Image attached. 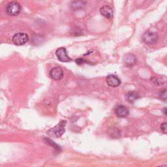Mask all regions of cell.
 <instances>
[{
	"instance_id": "6da1fadb",
	"label": "cell",
	"mask_w": 167,
	"mask_h": 167,
	"mask_svg": "<svg viewBox=\"0 0 167 167\" xmlns=\"http://www.w3.org/2000/svg\"><path fill=\"white\" fill-rule=\"evenodd\" d=\"M29 35L25 33H18L12 37V41L13 43L17 46H22L29 41Z\"/></svg>"
},
{
	"instance_id": "7a4b0ae2",
	"label": "cell",
	"mask_w": 167,
	"mask_h": 167,
	"mask_svg": "<svg viewBox=\"0 0 167 167\" xmlns=\"http://www.w3.org/2000/svg\"><path fill=\"white\" fill-rule=\"evenodd\" d=\"M21 9H22V8H21L20 5L16 1L9 3L6 7L7 13L10 16H17L18 15H19Z\"/></svg>"
},
{
	"instance_id": "3957f363",
	"label": "cell",
	"mask_w": 167,
	"mask_h": 167,
	"mask_svg": "<svg viewBox=\"0 0 167 167\" xmlns=\"http://www.w3.org/2000/svg\"><path fill=\"white\" fill-rule=\"evenodd\" d=\"M66 121H62L58 124V125L54 127V128L50 131V132H52V134L54 135L55 138H59L62 137V135L64 134L65 131V125Z\"/></svg>"
},
{
	"instance_id": "277c9868",
	"label": "cell",
	"mask_w": 167,
	"mask_h": 167,
	"mask_svg": "<svg viewBox=\"0 0 167 167\" xmlns=\"http://www.w3.org/2000/svg\"><path fill=\"white\" fill-rule=\"evenodd\" d=\"M157 34L152 31H147L142 36V41L146 44H152L157 41Z\"/></svg>"
},
{
	"instance_id": "5b68a950",
	"label": "cell",
	"mask_w": 167,
	"mask_h": 167,
	"mask_svg": "<svg viewBox=\"0 0 167 167\" xmlns=\"http://www.w3.org/2000/svg\"><path fill=\"white\" fill-rule=\"evenodd\" d=\"M55 55L58 57V60L62 62H71V58L69 56L67 52V50L65 48H59L55 52Z\"/></svg>"
},
{
	"instance_id": "8992f818",
	"label": "cell",
	"mask_w": 167,
	"mask_h": 167,
	"mask_svg": "<svg viewBox=\"0 0 167 167\" xmlns=\"http://www.w3.org/2000/svg\"><path fill=\"white\" fill-rule=\"evenodd\" d=\"M50 76L55 80H60L63 77V71L60 67H54L50 71Z\"/></svg>"
},
{
	"instance_id": "52a82bcc",
	"label": "cell",
	"mask_w": 167,
	"mask_h": 167,
	"mask_svg": "<svg viewBox=\"0 0 167 167\" xmlns=\"http://www.w3.org/2000/svg\"><path fill=\"white\" fill-rule=\"evenodd\" d=\"M106 80H107V83L108 86L112 87H117L120 86L121 84L120 79L114 75H108Z\"/></svg>"
},
{
	"instance_id": "ba28073f",
	"label": "cell",
	"mask_w": 167,
	"mask_h": 167,
	"mask_svg": "<svg viewBox=\"0 0 167 167\" xmlns=\"http://www.w3.org/2000/svg\"><path fill=\"white\" fill-rule=\"evenodd\" d=\"M116 114L119 118H125L129 115V110L125 106L120 105L118 106L115 109Z\"/></svg>"
},
{
	"instance_id": "9c48e42d",
	"label": "cell",
	"mask_w": 167,
	"mask_h": 167,
	"mask_svg": "<svg viewBox=\"0 0 167 167\" xmlns=\"http://www.w3.org/2000/svg\"><path fill=\"white\" fill-rule=\"evenodd\" d=\"M100 12L101 13L103 16L108 18H112L114 15V10L110 6H108V5H105V6H103L100 8Z\"/></svg>"
},
{
	"instance_id": "30bf717a",
	"label": "cell",
	"mask_w": 167,
	"mask_h": 167,
	"mask_svg": "<svg viewBox=\"0 0 167 167\" xmlns=\"http://www.w3.org/2000/svg\"><path fill=\"white\" fill-rule=\"evenodd\" d=\"M123 62L126 65L131 67L137 63V58L133 54H127L123 58Z\"/></svg>"
},
{
	"instance_id": "8fae6325",
	"label": "cell",
	"mask_w": 167,
	"mask_h": 167,
	"mask_svg": "<svg viewBox=\"0 0 167 167\" xmlns=\"http://www.w3.org/2000/svg\"><path fill=\"white\" fill-rule=\"evenodd\" d=\"M139 94L135 91L129 92L127 95V99L129 103H134L135 100L139 99Z\"/></svg>"
},
{
	"instance_id": "7c38bea8",
	"label": "cell",
	"mask_w": 167,
	"mask_h": 167,
	"mask_svg": "<svg viewBox=\"0 0 167 167\" xmlns=\"http://www.w3.org/2000/svg\"><path fill=\"white\" fill-rule=\"evenodd\" d=\"M151 80H152L155 84L157 85V86H161V85H163L164 82H165L163 78L156 77V76H153V77L151 78Z\"/></svg>"
},
{
	"instance_id": "4fadbf2b",
	"label": "cell",
	"mask_w": 167,
	"mask_h": 167,
	"mask_svg": "<svg viewBox=\"0 0 167 167\" xmlns=\"http://www.w3.org/2000/svg\"><path fill=\"white\" fill-rule=\"evenodd\" d=\"M45 140H46V142L49 143V144H50L51 146H52L53 147L55 148V149H56L58 151L60 149V147H59V146H58L57 144H55L54 142H53L51 140H50L49 139H45Z\"/></svg>"
},
{
	"instance_id": "5bb4252c",
	"label": "cell",
	"mask_w": 167,
	"mask_h": 167,
	"mask_svg": "<svg viewBox=\"0 0 167 167\" xmlns=\"http://www.w3.org/2000/svg\"><path fill=\"white\" fill-rule=\"evenodd\" d=\"M159 96L161 99L166 100V90H163V91H161L159 94Z\"/></svg>"
},
{
	"instance_id": "9a60e30c",
	"label": "cell",
	"mask_w": 167,
	"mask_h": 167,
	"mask_svg": "<svg viewBox=\"0 0 167 167\" xmlns=\"http://www.w3.org/2000/svg\"><path fill=\"white\" fill-rule=\"evenodd\" d=\"M161 129L162 132H163L164 133H166L167 132V123H164L161 126Z\"/></svg>"
},
{
	"instance_id": "2e32d148",
	"label": "cell",
	"mask_w": 167,
	"mask_h": 167,
	"mask_svg": "<svg viewBox=\"0 0 167 167\" xmlns=\"http://www.w3.org/2000/svg\"><path fill=\"white\" fill-rule=\"evenodd\" d=\"M75 62L76 63V64H78V65H81V64H83V63H87L86 61H85L84 60L82 59V58H79V59L76 60Z\"/></svg>"
},
{
	"instance_id": "e0dca14e",
	"label": "cell",
	"mask_w": 167,
	"mask_h": 167,
	"mask_svg": "<svg viewBox=\"0 0 167 167\" xmlns=\"http://www.w3.org/2000/svg\"><path fill=\"white\" fill-rule=\"evenodd\" d=\"M166 108H165L163 109V111H164V113H165V114L166 115Z\"/></svg>"
},
{
	"instance_id": "ac0fdd59",
	"label": "cell",
	"mask_w": 167,
	"mask_h": 167,
	"mask_svg": "<svg viewBox=\"0 0 167 167\" xmlns=\"http://www.w3.org/2000/svg\"><path fill=\"white\" fill-rule=\"evenodd\" d=\"M158 167H166V165H163V166H158Z\"/></svg>"
}]
</instances>
